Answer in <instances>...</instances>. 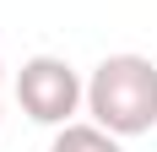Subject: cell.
Wrapping results in <instances>:
<instances>
[{"label": "cell", "instance_id": "cell-1", "mask_svg": "<svg viewBox=\"0 0 157 152\" xmlns=\"http://www.w3.org/2000/svg\"><path fill=\"white\" fill-rule=\"evenodd\" d=\"M87 114L114 136H146L157 125V60L109 54L87 76Z\"/></svg>", "mask_w": 157, "mask_h": 152}, {"label": "cell", "instance_id": "cell-3", "mask_svg": "<svg viewBox=\"0 0 157 152\" xmlns=\"http://www.w3.org/2000/svg\"><path fill=\"white\" fill-rule=\"evenodd\" d=\"M119 141H125V136L103 130L98 120H92V125H76V120H71V125H60V136H54L49 152H125Z\"/></svg>", "mask_w": 157, "mask_h": 152}, {"label": "cell", "instance_id": "cell-2", "mask_svg": "<svg viewBox=\"0 0 157 152\" xmlns=\"http://www.w3.org/2000/svg\"><path fill=\"white\" fill-rule=\"evenodd\" d=\"M16 103L33 125H71L76 109L87 103V82L76 76V65L60 60V54H33L22 71H16Z\"/></svg>", "mask_w": 157, "mask_h": 152}]
</instances>
